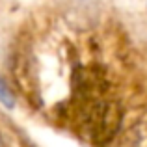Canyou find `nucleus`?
<instances>
[{
	"label": "nucleus",
	"mask_w": 147,
	"mask_h": 147,
	"mask_svg": "<svg viewBox=\"0 0 147 147\" xmlns=\"http://www.w3.org/2000/svg\"><path fill=\"white\" fill-rule=\"evenodd\" d=\"M0 102H4L7 108L13 106V99H11V93L6 90V86H4L2 82H0Z\"/></svg>",
	"instance_id": "f257e3e1"
}]
</instances>
